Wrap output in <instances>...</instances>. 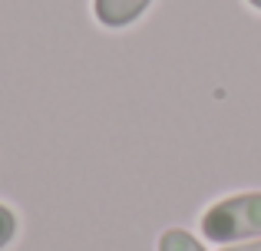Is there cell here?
Segmentation results:
<instances>
[{
	"label": "cell",
	"mask_w": 261,
	"mask_h": 251,
	"mask_svg": "<svg viewBox=\"0 0 261 251\" xmlns=\"http://www.w3.org/2000/svg\"><path fill=\"white\" fill-rule=\"evenodd\" d=\"M159 251H205L185 228H169L159 235Z\"/></svg>",
	"instance_id": "3957f363"
},
{
	"label": "cell",
	"mask_w": 261,
	"mask_h": 251,
	"mask_svg": "<svg viewBox=\"0 0 261 251\" xmlns=\"http://www.w3.org/2000/svg\"><path fill=\"white\" fill-rule=\"evenodd\" d=\"M222 251H261V238L258 241H242V245H231V248H222Z\"/></svg>",
	"instance_id": "5b68a950"
},
{
	"label": "cell",
	"mask_w": 261,
	"mask_h": 251,
	"mask_svg": "<svg viewBox=\"0 0 261 251\" xmlns=\"http://www.w3.org/2000/svg\"><path fill=\"white\" fill-rule=\"evenodd\" d=\"M248 4H251V7H255V10H261V0H248Z\"/></svg>",
	"instance_id": "8992f818"
},
{
	"label": "cell",
	"mask_w": 261,
	"mask_h": 251,
	"mask_svg": "<svg viewBox=\"0 0 261 251\" xmlns=\"http://www.w3.org/2000/svg\"><path fill=\"white\" fill-rule=\"evenodd\" d=\"M149 4L152 0H93V13L102 26L119 30V26H129L133 20H139Z\"/></svg>",
	"instance_id": "7a4b0ae2"
},
{
	"label": "cell",
	"mask_w": 261,
	"mask_h": 251,
	"mask_svg": "<svg viewBox=\"0 0 261 251\" xmlns=\"http://www.w3.org/2000/svg\"><path fill=\"white\" fill-rule=\"evenodd\" d=\"M13 235H17V215H13V208L0 202V251L13 241Z\"/></svg>",
	"instance_id": "277c9868"
},
{
	"label": "cell",
	"mask_w": 261,
	"mask_h": 251,
	"mask_svg": "<svg viewBox=\"0 0 261 251\" xmlns=\"http://www.w3.org/2000/svg\"><path fill=\"white\" fill-rule=\"evenodd\" d=\"M202 235L208 241H242V238H258L261 235V192H242L222 199L205 208L202 215Z\"/></svg>",
	"instance_id": "6da1fadb"
}]
</instances>
